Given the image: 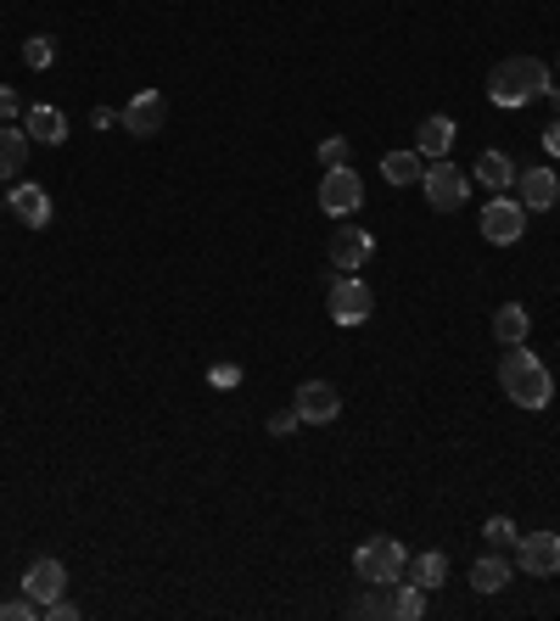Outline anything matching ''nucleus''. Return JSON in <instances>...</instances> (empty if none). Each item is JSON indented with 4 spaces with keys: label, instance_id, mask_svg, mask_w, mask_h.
<instances>
[{
    "label": "nucleus",
    "instance_id": "obj_8",
    "mask_svg": "<svg viewBox=\"0 0 560 621\" xmlns=\"http://www.w3.org/2000/svg\"><path fill=\"white\" fill-rule=\"evenodd\" d=\"M370 308H376V297H370V285H364L359 274H337V280H331V319H337L342 330L364 325Z\"/></svg>",
    "mask_w": 560,
    "mask_h": 621
},
{
    "label": "nucleus",
    "instance_id": "obj_30",
    "mask_svg": "<svg viewBox=\"0 0 560 621\" xmlns=\"http://www.w3.org/2000/svg\"><path fill=\"white\" fill-rule=\"evenodd\" d=\"M45 616H51V621H79V605L73 599H51V605H45Z\"/></svg>",
    "mask_w": 560,
    "mask_h": 621
},
{
    "label": "nucleus",
    "instance_id": "obj_33",
    "mask_svg": "<svg viewBox=\"0 0 560 621\" xmlns=\"http://www.w3.org/2000/svg\"><path fill=\"white\" fill-rule=\"evenodd\" d=\"M544 147H549V157H560V118L544 129Z\"/></svg>",
    "mask_w": 560,
    "mask_h": 621
},
{
    "label": "nucleus",
    "instance_id": "obj_1",
    "mask_svg": "<svg viewBox=\"0 0 560 621\" xmlns=\"http://www.w3.org/2000/svg\"><path fill=\"white\" fill-rule=\"evenodd\" d=\"M499 387H504L510 403H522V409H549V403H555V375H549V364H544L527 342L504 348V359H499Z\"/></svg>",
    "mask_w": 560,
    "mask_h": 621
},
{
    "label": "nucleus",
    "instance_id": "obj_28",
    "mask_svg": "<svg viewBox=\"0 0 560 621\" xmlns=\"http://www.w3.org/2000/svg\"><path fill=\"white\" fill-rule=\"evenodd\" d=\"M298 425H303V414H298V409H280V414H269V432H275V437H292Z\"/></svg>",
    "mask_w": 560,
    "mask_h": 621
},
{
    "label": "nucleus",
    "instance_id": "obj_32",
    "mask_svg": "<svg viewBox=\"0 0 560 621\" xmlns=\"http://www.w3.org/2000/svg\"><path fill=\"white\" fill-rule=\"evenodd\" d=\"M113 124H118L113 107H96V113H90V129H113Z\"/></svg>",
    "mask_w": 560,
    "mask_h": 621
},
{
    "label": "nucleus",
    "instance_id": "obj_31",
    "mask_svg": "<svg viewBox=\"0 0 560 621\" xmlns=\"http://www.w3.org/2000/svg\"><path fill=\"white\" fill-rule=\"evenodd\" d=\"M12 118H18V90L0 84V124H12Z\"/></svg>",
    "mask_w": 560,
    "mask_h": 621
},
{
    "label": "nucleus",
    "instance_id": "obj_27",
    "mask_svg": "<svg viewBox=\"0 0 560 621\" xmlns=\"http://www.w3.org/2000/svg\"><path fill=\"white\" fill-rule=\"evenodd\" d=\"M34 616H45V605L39 599H7V605H0V621H34Z\"/></svg>",
    "mask_w": 560,
    "mask_h": 621
},
{
    "label": "nucleus",
    "instance_id": "obj_13",
    "mask_svg": "<svg viewBox=\"0 0 560 621\" xmlns=\"http://www.w3.org/2000/svg\"><path fill=\"white\" fill-rule=\"evenodd\" d=\"M62 588H68V565L62 560H34L28 571H23V594L28 599H39V605H51V599H62Z\"/></svg>",
    "mask_w": 560,
    "mask_h": 621
},
{
    "label": "nucleus",
    "instance_id": "obj_26",
    "mask_svg": "<svg viewBox=\"0 0 560 621\" xmlns=\"http://www.w3.org/2000/svg\"><path fill=\"white\" fill-rule=\"evenodd\" d=\"M348 157H353L348 134H325V140H319V163H325V168H342Z\"/></svg>",
    "mask_w": 560,
    "mask_h": 621
},
{
    "label": "nucleus",
    "instance_id": "obj_29",
    "mask_svg": "<svg viewBox=\"0 0 560 621\" xmlns=\"http://www.w3.org/2000/svg\"><path fill=\"white\" fill-rule=\"evenodd\" d=\"M208 380H213V387H242V370H236V364H213Z\"/></svg>",
    "mask_w": 560,
    "mask_h": 621
},
{
    "label": "nucleus",
    "instance_id": "obj_17",
    "mask_svg": "<svg viewBox=\"0 0 560 621\" xmlns=\"http://www.w3.org/2000/svg\"><path fill=\"white\" fill-rule=\"evenodd\" d=\"M23 163H28V129H23V124H18V129L0 124V179L12 185V179L23 174Z\"/></svg>",
    "mask_w": 560,
    "mask_h": 621
},
{
    "label": "nucleus",
    "instance_id": "obj_24",
    "mask_svg": "<svg viewBox=\"0 0 560 621\" xmlns=\"http://www.w3.org/2000/svg\"><path fill=\"white\" fill-rule=\"evenodd\" d=\"M23 62H28L34 73L51 68V62H57V39H51V34H28V39H23Z\"/></svg>",
    "mask_w": 560,
    "mask_h": 621
},
{
    "label": "nucleus",
    "instance_id": "obj_25",
    "mask_svg": "<svg viewBox=\"0 0 560 621\" xmlns=\"http://www.w3.org/2000/svg\"><path fill=\"white\" fill-rule=\"evenodd\" d=\"M482 538H488L493 549H516V543H522V532H516V520H510V515H493L488 527H482Z\"/></svg>",
    "mask_w": 560,
    "mask_h": 621
},
{
    "label": "nucleus",
    "instance_id": "obj_18",
    "mask_svg": "<svg viewBox=\"0 0 560 621\" xmlns=\"http://www.w3.org/2000/svg\"><path fill=\"white\" fill-rule=\"evenodd\" d=\"M516 174H522V168L510 163L504 152H482V157H477V168H471V179H477V185H488L493 197H499V190H510V185H516Z\"/></svg>",
    "mask_w": 560,
    "mask_h": 621
},
{
    "label": "nucleus",
    "instance_id": "obj_12",
    "mask_svg": "<svg viewBox=\"0 0 560 621\" xmlns=\"http://www.w3.org/2000/svg\"><path fill=\"white\" fill-rule=\"evenodd\" d=\"M516 202H522L527 213H549V208L560 202L555 168H527V174H516Z\"/></svg>",
    "mask_w": 560,
    "mask_h": 621
},
{
    "label": "nucleus",
    "instance_id": "obj_14",
    "mask_svg": "<svg viewBox=\"0 0 560 621\" xmlns=\"http://www.w3.org/2000/svg\"><path fill=\"white\" fill-rule=\"evenodd\" d=\"M7 202H12V213L28 224V230H45L51 224V197H45V185H7Z\"/></svg>",
    "mask_w": 560,
    "mask_h": 621
},
{
    "label": "nucleus",
    "instance_id": "obj_10",
    "mask_svg": "<svg viewBox=\"0 0 560 621\" xmlns=\"http://www.w3.org/2000/svg\"><path fill=\"white\" fill-rule=\"evenodd\" d=\"M292 409L303 414V425H331V420L342 414V398H337L331 380H303L298 398H292Z\"/></svg>",
    "mask_w": 560,
    "mask_h": 621
},
{
    "label": "nucleus",
    "instance_id": "obj_20",
    "mask_svg": "<svg viewBox=\"0 0 560 621\" xmlns=\"http://www.w3.org/2000/svg\"><path fill=\"white\" fill-rule=\"evenodd\" d=\"M404 577H415V583L427 588V594H432V588H443V583H448V554H443V549H427V554H415Z\"/></svg>",
    "mask_w": 560,
    "mask_h": 621
},
{
    "label": "nucleus",
    "instance_id": "obj_9",
    "mask_svg": "<svg viewBox=\"0 0 560 621\" xmlns=\"http://www.w3.org/2000/svg\"><path fill=\"white\" fill-rule=\"evenodd\" d=\"M370 258H376V235H370L364 224H337V235H331V269L353 274Z\"/></svg>",
    "mask_w": 560,
    "mask_h": 621
},
{
    "label": "nucleus",
    "instance_id": "obj_4",
    "mask_svg": "<svg viewBox=\"0 0 560 621\" xmlns=\"http://www.w3.org/2000/svg\"><path fill=\"white\" fill-rule=\"evenodd\" d=\"M420 190H427V202H432L438 213H459L465 197H471V174H459L448 157H438L427 174H420Z\"/></svg>",
    "mask_w": 560,
    "mask_h": 621
},
{
    "label": "nucleus",
    "instance_id": "obj_11",
    "mask_svg": "<svg viewBox=\"0 0 560 621\" xmlns=\"http://www.w3.org/2000/svg\"><path fill=\"white\" fill-rule=\"evenodd\" d=\"M516 565L527 577H555L560 571V532H533L516 543Z\"/></svg>",
    "mask_w": 560,
    "mask_h": 621
},
{
    "label": "nucleus",
    "instance_id": "obj_16",
    "mask_svg": "<svg viewBox=\"0 0 560 621\" xmlns=\"http://www.w3.org/2000/svg\"><path fill=\"white\" fill-rule=\"evenodd\" d=\"M23 129H28V140H45V147H62L68 140V118L57 107H45V102L23 113Z\"/></svg>",
    "mask_w": 560,
    "mask_h": 621
},
{
    "label": "nucleus",
    "instance_id": "obj_19",
    "mask_svg": "<svg viewBox=\"0 0 560 621\" xmlns=\"http://www.w3.org/2000/svg\"><path fill=\"white\" fill-rule=\"evenodd\" d=\"M527 330H533V319H527V308H522V303H504V308L493 314V337H499V348L527 342Z\"/></svg>",
    "mask_w": 560,
    "mask_h": 621
},
{
    "label": "nucleus",
    "instance_id": "obj_3",
    "mask_svg": "<svg viewBox=\"0 0 560 621\" xmlns=\"http://www.w3.org/2000/svg\"><path fill=\"white\" fill-rule=\"evenodd\" d=\"M353 571H359V583H404V571H409V549L398 543V538H370V543H359V554H353Z\"/></svg>",
    "mask_w": 560,
    "mask_h": 621
},
{
    "label": "nucleus",
    "instance_id": "obj_21",
    "mask_svg": "<svg viewBox=\"0 0 560 621\" xmlns=\"http://www.w3.org/2000/svg\"><path fill=\"white\" fill-rule=\"evenodd\" d=\"M420 174H427V157H420V152H387L382 157V179L387 185H415Z\"/></svg>",
    "mask_w": 560,
    "mask_h": 621
},
{
    "label": "nucleus",
    "instance_id": "obj_5",
    "mask_svg": "<svg viewBox=\"0 0 560 621\" xmlns=\"http://www.w3.org/2000/svg\"><path fill=\"white\" fill-rule=\"evenodd\" d=\"M359 202H364V179L348 163L342 168H325V179H319V213L325 219H353Z\"/></svg>",
    "mask_w": 560,
    "mask_h": 621
},
{
    "label": "nucleus",
    "instance_id": "obj_23",
    "mask_svg": "<svg viewBox=\"0 0 560 621\" xmlns=\"http://www.w3.org/2000/svg\"><path fill=\"white\" fill-rule=\"evenodd\" d=\"M393 616L398 621H420L427 616V588L420 583H393Z\"/></svg>",
    "mask_w": 560,
    "mask_h": 621
},
{
    "label": "nucleus",
    "instance_id": "obj_22",
    "mask_svg": "<svg viewBox=\"0 0 560 621\" xmlns=\"http://www.w3.org/2000/svg\"><path fill=\"white\" fill-rule=\"evenodd\" d=\"M504 583H510V560H504V554H482V560L471 565V588H477V594H499Z\"/></svg>",
    "mask_w": 560,
    "mask_h": 621
},
{
    "label": "nucleus",
    "instance_id": "obj_2",
    "mask_svg": "<svg viewBox=\"0 0 560 621\" xmlns=\"http://www.w3.org/2000/svg\"><path fill=\"white\" fill-rule=\"evenodd\" d=\"M549 90V68L538 57H504L493 73H488V102L493 107H527Z\"/></svg>",
    "mask_w": 560,
    "mask_h": 621
},
{
    "label": "nucleus",
    "instance_id": "obj_34",
    "mask_svg": "<svg viewBox=\"0 0 560 621\" xmlns=\"http://www.w3.org/2000/svg\"><path fill=\"white\" fill-rule=\"evenodd\" d=\"M544 95H549V107H555V113H560V84H549V90H544Z\"/></svg>",
    "mask_w": 560,
    "mask_h": 621
},
{
    "label": "nucleus",
    "instance_id": "obj_35",
    "mask_svg": "<svg viewBox=\"0 0 560 621\" xmlns=\"http://www.w3.org/2000/svg\"><path fill=\"white\" fill-rule=\"evenodd\" d=\"M0 202H7V185H0Z\"/></svg>",
    "mask_w": 560,
    "mask_h": 621
},
{
    "label": "nucleus",
    "instance_id": "obj_6",
    "mask_svg": "<svg viewBox=\"0 0 560 621\" xmlns=\"http://www.w3.org/2000/svg\"><path fill=\"white\" fill-rule=\"evenodd\" d=\"M163 118H168V102H163V90H135L129 102H124V113H118L124 134H140V140L163 134Z\"/></svg>",
    "mask_w": 560,
    "mask_h": 621
},
{
    "label": "nucleus",
    "instance_id": "obj_15",
    "mask_svg": "<svg viewBox=\"0 0 560 621\" xmlns=\"http://www.w3.org/2000/svg\"><path fill=\"white\" fill-rule=\"evenodd\" d=\"M454 134H459V124H454V118H443V113H432V118H420V129H415V152L438 163V157H448Z\"/></svg>",
    "mask_w": 560,
    "mask_h": 621
},
{
    "label": "nucleus",
    "instance_id": "obj_7",
    "mask_svg": "<svg viewBox=\"0 0 560 621\" xmlns=\"http://www.w3.org/2000/svg\"><path fill=\"white\" fill-rule=\"evenodd\" d=\"M482 235H488L493 247H516L522 235H527V208H522V202H510L504 190H499V197L482 208Z\"/></svg>",
    "mask_w": 560,
    "mask_h": 621
}]
</instances>
